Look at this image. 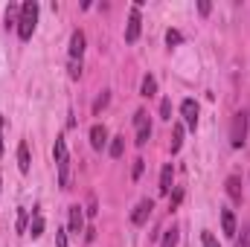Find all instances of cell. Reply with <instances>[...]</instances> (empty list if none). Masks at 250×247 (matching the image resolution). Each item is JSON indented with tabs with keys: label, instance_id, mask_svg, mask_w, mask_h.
<instances>
[{
	"label": "cell",
	"instance_id": "obj_27",
	"mask_svg": "<svg viewBox=\"0 0 250 247\" xmlns=\"http://www.w3.org/2000/svg\"><path fill=\"white\" fill-rule=\"evenodd\" d=\"M79 76H82V62L70 59V79H79Z\"/></svg>",
	"mask_w": 250,
	"mask_h": 247
},
{
	"label": "cell",
	"instance_id": "obj_12",
	"mask_svg": "<svg viewBox=\"0 0 250 247\" xmlns=\"http://www.w3.org/2000/svg\"><path fill=\"white\" fill-rule=\"evenodd\" d=\"M172 181H175V172H172V163H166L163 166V172H160V195H169L172 192Z\"/></svg>",
	"mask_w": 250,
	"mask_h": 247
},
{
	"label": "cell",
	"instance_id": "obj_16",
	"mask_svg": "<svg viewBox=\"0 0 250 247\" xmlns=\"http://www.w3.org/2000/svg\"><path fill=\"white\" fill-rule=\"evenodd\" d=\"M41 233H44V215H41V212H35V215H32V224H29V236H32V239H38Z\"/></svg>",
	"mask_w": 250,
	"mask_h": 247
},
{
	"label": "cell",
	"instance_id": "obj_28",
	"mask_svg": "<svg viewBox=\"0 0 250 247\" xmlns=\"http://www.w3.org/2000/svg\"><path fill=\"white\" fill-rule=\"evenodd\" d=\"M56 245L67 247V236H64V230H56Z\"/></svg>",
	"mask_w": 250,
	"mask_h": 247
},
{
	"label": "cell",
	"instance_id": "obj_19",
	"mask_svg": "<svg viewBox=\"0 0 250 247\" xmlns=\"http://www.w3.org/2000/svg\"><path fill=\"white\" fill-rule=\"evenodd\" d=\"M21 21V6H9L6 9V26H15Z\"/></svg>",
	"mask_w": 250,
	"mask_h": 247
},
{
	"label": "cell",
	"instance_id": "obj_1",
	"mask_svg": "<svg viewBox=\"0 0 250 247\" xmlns=\"http://www.w3.org/2000/svg\"><path fill=\"white\" fill-rule=\"evenodd\" d=\"M35 23H38V3H21V21H18V35L21 41H29L32 32H35Z\"/></svg>",
	"mask_w": 250,
	"mask_h": 247
},
{
	"label": "cell",
	"instance_id": "obj_30",
	"mask_svg": "<svg viewBox=\"0 0 250 247\" xmlns=\"http://www.w3.org/2000/svg\"><path fill=\"white\" fill-rule=\"evenodd\" d=\"M181 198H184V192H175V198H172V204H169V206H172V209H175V206H178V204H181Z\"/></svg>",
	"mask_w": 250,
	"mask_h": 247
},
{
	"label": "cell",
	"instance_id": "obj_6",
	"mask_svg": "<svg viewBox=\"0 0 250 247\" xmlns=\"http://www.w3.org/2000/svg\"><path fill=\"white\" fill-rule=\"evenodd\" d=\"M151 209H154V201L151 198H143L137 206H134V212H131V224H137V227H143L146 221H148V215H151Z\"/></svg>",
	"mask_w": 250,
	"mask_h": 247
},
{
	"label": "cell",
	"instance_id": "obj_4",
	"mask_svg": "<svg viewBox=\"0 0 250 247\" xmlns=\"http://www.w3.org/2000/svg\"><path fill=\"white\" fill-rule=\"evenodd\" d=\"M134 131H137V145H146L148 137H151V123H148V114L146 111H137L134 114Z\"/></svg>",
	"mask_w": 250,
	"mask_h": 247
},
{
	"label": "cell",
	"instance_id": "obj_2",
	"mask_svg": "<svg viewBox=\"0 0 250 247\" xmlns=\"http://www.w3.org/2000/svg\"><path fill=\"white\" fill-rule=\"evenodd\" d=\"M53 157H56V166H59V184L67 189V186H70V154H67V143H64V137H56Z\"/></svg>",
	"mask_w": 250,
	"mask_h": 247
},
{
	"label": "cell",
	"instance_id": "obj_3",
	"mask_svg": "<svg viewBox=\"0 0 250 247\" xmlns=\"http://www.w3.org/2000/svg\"><path fill=\"white\" fill-rule=\"evenodd\" d=\"M248 140V111L242 108L236 117H233V125H230V145L233 148H242Z\"/></svg>",
	"mask_w": 250,
	"mask_h": 247
},
{
	"label": "cell",
	"instance_id": "obj_23",
	"mask_svg": "<svg viewBox=\"0 0 250 247\" xmlns=\"http://www.w3.org/2000/svg\"><path fill=\"white\" fill-rule=\"evenodd\" d=\"M143 169H146V160H143V157H137V160H134V169H131V178L137 181V178L143 175Z\"/></svg>",
	"mask_w": 250,
	"mask_h": 247
},
{
	"label": "cell",
	"instance_id": "obj_13",
	"mask_svg": "<svg viewBox=\"0 0 250 247\" xmlns=\"http://www.w3.org/2000/svg\"><path fill=\"white\" fill-rule=\"evenodd\" d=\"M227 195H230V201L233 204H242V181L233 175V178H227Z\"/></svg>",
	"mask_w": 250,
	"mask_h": 247
},
{
	"label": "cell",
	"instance_id": "obj_9",
	"mask_svg": "<svg viewBox=\"0 0 250 247\" xmlns=\"http://www.w3.org/2000/svg\"><path fill=\"white\" fill-rule=\"evenodd\" d=\"M70 233H73V236L84 233V212H82V206H79V204H76V206H70Z\"/></svg>",
	"mask_w": 250,
	"mask_h": 247
},
{
	"label": "cell",
	"instance_id": "obj_15",
	"mask_svg": "<svg viewBox=\"0 0 250 247\" xmlns=\"http://www.w3.org/2000/svg\"><path fill=\"white\" fill-rule=\"evenodd\" d=\"M154 93H157V79H154V76H143L140 96H154Z\"/></svg>",
	"mask_w": 250,
	"mask_h": 247
},
{
	"label": "cell",
	"instance_id": "obj_21",
	"mask_svg": "<svg viewBox=\"0 0 250 247\" xmlns=\"http://www.w3.org/2000/svg\"><path fill=\"white\" fill-rule=\"evenodd\" d=\"M181 41H184V35H181L178 29H169V32H166V44H169V47H178Z\"/></svg>",
	"mask_w": 250,
	"mask_h": 247
},
{
	"label": "cell",
	"instance_id": "obj_7",
	"mask_svg": "<svg viewBox=\"0 0 250 247\" xmlns=\"http://www.w3.org/2000/svg\"><path fill=\"white\" fill-rule=\"evenodd\" d=\"M181 114H184V123H187V128H198V102L195 99H184L181 102Z\"/></svg>",
	"mask_w": 250,
	"mask_h": 247
},
{
	"label": "cell",
	"instance_id": "obj_8",
	"mask_svg": "<svg viewBox=\"0 0 250 247\" xmlns=\"http://www.w3.org/2000/svg\"><path fill=\"white\" fill-rule=\"evenodd\" d=\"M82 53H84V32L76 29V32L70 35V59H73V62H82Z\"/></svg>",
	"mask_w": 250,
	"mask_h": 247
},
{
	"label": "cell",
	"instance_id": "obj_14",
	"mask_svg": "<svg viewBox=\"0 0 250 247\" xmlns=\"http://www.w3.org/2000/svg\"><path fill=\"white\" fill-rule=\"evenodd\" d=\"M18 169H21L23 175L29 172V145H26V143L18 145Z\"/></svg>",
	"mask_w": 250,
	"mask_h": 247
},
{
	"label": "cell",
	"instance_id": "obj_22",
	"mask_svg": "<svg viewBox=\"0 0 250 247\" xmlns=\"http://www.w3.org/2000/svg\"><path fill=\"white\" fill-rule=\"evenodd\" d=\"M201 245L204 247H218V242H215V236H212L209 230H204V233H201Z\"/></svg>",
	"mask_w": 250,
	"mask_h": 247
},
{
	"label": "cell",
	"instance_id": "obj_26",
	"mask_svg": "<svg viewBox=\"0 0 250 247\" xmlns=\"http://www.w3.org/2000/svg\"><path fill=\"white\" fill-rule=\"evenodd\" d=\"M105 105H108V90H105V93H102V96H99V99L93 102V114H99V111H102Z\"/></svg>",
	"mask_w": 250,
	"mask_h": 247
},
{
	"label": "cell",
	"instance_id": "obj_5",
	"mask_svg": "<svg viewBox=\"0 0 250 247\" xmlns=\"http://www.w3.org/2000/svg\"><path fill=\"white\" fill-rule=\"evenodd\" d=\"M140 26H143V21H140V6H131V12H128V26H125V41H128V44H134V41L140 38Z\"/></svg>",
	"mask_w": 250,
	"mask_h": 247
},
{
	"label": "cell",
	"instance_id": "obj_10",
	"mask_svg": "<svg viewBox=\"0 0 250 247\" xmlns=\"http://www.w3.org/2000/svg\"><path fill=\"white\" fill-rule=\"evenodd\" d=\"M105 143H108V128H105V125H93V128H90V145H93L96 151H102Z\"/></svg>",
	"mask_w": 250,
	"mask_h": 247
},
{
	"label": "cell",
	"instance_id": "obj_18",
	"mask_svg": "<svg viewBox=\"0 0 250 247\" xmlns=\"http://www.w3.org/2000/svg\"><path fill=\"white\" fill-rule=\"evenodd\" d=\"M178 239H181V230H178V227H172V230H166V233H163V245H160V247H178Z\"/></svg>",
	"mask_w": 250,
	"mask_h": 247
},
{
	"label": "cell",
	"instance_id": "obj_20",
	"mask_svg": "<svg viewBox=\"0 0 250 247\" xmlns=\"http://www.w3.org/2000/svg\"><path fill=\"white\" fill-rule=\"evenodd\" d=\"M123 148H125V137H114L111 140V157H123Z\"/></svg>",
	"mask_w": 250,
	"mask_h": 247
},
{
	"label": "cell",
	"instance_id": "obj_17",
	"mask_svg": "<svg viewBox=\"0 0 250 247\" xmlns=\"http://www.w3.org/2000/svg\"><path fill=\"white\" fill-rule=\"evenodd\" d=\"M181 145H184V128H181V125H175V128H172V154H178V151H181Z\"/></svg>",
	"mask_w": 250,
	"mask_h": 247
},
{
	"label": "cell",
	"instance_id": "obj_25",
	"mask_svg": "<svg viewBox=\"0 0 250 247\" xmlns=\"http://www.w3.org/2000/svg\"><path fill=\"white\" fill-rule=\"evenodd\" d=\"M160 117H163V120H172V102H169V99L160 102Z\"/></svg>",
	"mask_w": 250,
	"mask_h": 247
},
{
	"label": "cell",
	"instance_id": "obj_29",
	"mask_svg": "<svg viewBox=\"0 0 250 247\" xmlns=\"http://www.w3.org/2000/svg\"><path fill=\"white\" fill-rule=\"evenodd\" d=\"M198 12H201V15H209V3H207V0H201V3H198Z\"/></svg>",
	"mask_w": 250,
	"mask_h": 247
},
{
	"label": "cell",
	"instance_id": "obj_11",
	"mask_svg": "<svg viewBox=\"0 0 250 247\" xmlns=\"http://www.w3.org/2000/svg\"><path fill=\"white\" fill-rule=\"evenodd\" d=\"M221 230H224V236L227 239H233L239 230H236V215H233V209H221Z\"/></svg>",
	"mask_w": 250,
	"mask_h": 247
},
{
	"label": "cell",
	"instance_id": "obj_31",
	"mask_svg": "<svg viewBox=\"0 0 250 247\" xmlns=\"http://www.w3.org/2000/svg\"><path fill=\"white\" fill-rule=\"evenodd\" d=\"M0 131H3V117H0ZM0 154H3V137H0Z\"/></svg>",
	"mask_w": 250,
	"mask_h": 247
},
{
	"label": "cell",
	"instance_id": "obj_24",
	"mask_svg": "<svg viewBox=\"0 0 250 247\" xmlns=\"http://www.w3.org/2000/svg\"><path fill=\"white\" fill-rule=\"evenodd\" d=\"M236 247H250V224H248V227H242V236H239Z\"/></svg>",
	"mask_w": 250,
	"mask_h": 247
}]
</instances>
